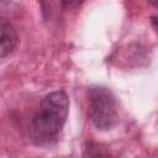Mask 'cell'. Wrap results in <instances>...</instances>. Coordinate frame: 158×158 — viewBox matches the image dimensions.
Instances as JSON below:
<instances>
[{
	"label": "cell",
	"instance_id": "cell-1",
	"mask_svg": "<svg viewBox=\"0 0 158 158\" xmlns=\"http://www.w3.org/2000/svg\"><path fill=\"white\" fill-rule=\"evenodd\" d=\"M69 111V99L64 90L47 94L33 115L30 125V136L37 144H48L62 131Z\"/></svg>",
	"mask_w": 158,
	"mask_h": 158
},
{
	"label": "cell",
	"instance_id": "cell-2",
	"mask_svg": "<svg viewBox=\"0 0 158 158\" xmlns=\"http://www.w3.org/2000/svg\"><path fill=\"white\" fill-rule=\"evenodd\" d=\"M89 117L100 131L114 128L118 121L117 101L112 91L104 86H93L88 90Z\"/></svg>",
	"mask_w": 158,
	"mask_h": 158
},
{
	"label": "cell",
	"instance_id": "cell-3",
	"mask_svg": "<svg viewBox=\"0 0 158 158\" xmlns=\"http://www.w3.org/2000/svg\"><path fill=\"white\" fill-rule=\"evenodd\" d=\"M19 43V36L12 23L0 17V58L7 57L16 48Z\"/></svg>",
	"mask_w": 158,
	"mask_h": 158
},
{
	"label": "cell",
	"instance_id": "cell-4",
	"mask_svg": "<svg viewBox=\"0 0 158 158\" xmlns=\"http://www.w3.org/2000/svg\"><path fill=\"white\" fill-rule=\"evenodd\" d=\"M84 0H60L62 5L67 9H74V7H78Z\"/></svg>",
	"mask_w": 158,
	"mask_h": 158
}]
</instances>
